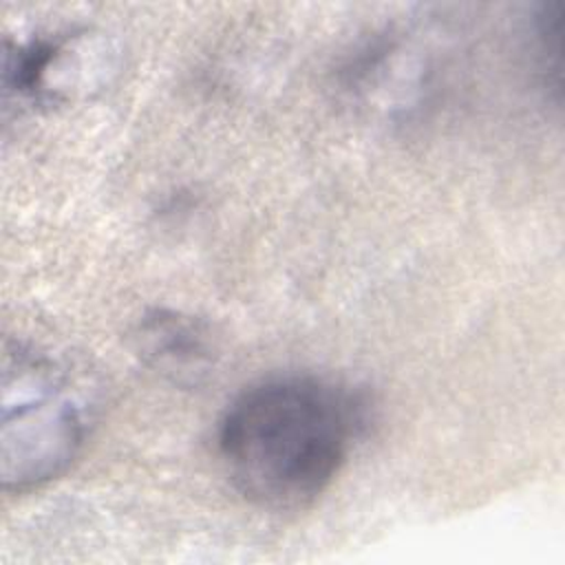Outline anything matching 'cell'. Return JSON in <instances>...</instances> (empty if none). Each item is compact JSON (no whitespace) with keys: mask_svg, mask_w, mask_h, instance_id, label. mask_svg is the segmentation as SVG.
<instances>
[{"mask_svg":"<svg viewBox=\"0 0 565 565\" xmlns=\"http://www.w3.org/2000/svg\"><path fill=\"white\" fill-rule=\"evenodd\" d=\"M364 419L360 395L338 382L274 375L227 404L216 450L245 499L269 510H298L333 483Z\"/></svg>","mask_w":565,"mask_h":565,"instance_id":"obj_1","label":"cell"},{"mask_svg":"<svg viewBox=\"0 0 565 565\" xmlns=\"http://www.w3.org/2000/svg\"><path fill=\"white\" fill-rule=\"evenodd\" d=\"M90 404L68 369L33 347L15 344L2 362L0 477L9 492L33 490L62 475L84 446Z\"/></svg>","mask_w":565,"mask_h":565,"instance_id":"obj_2","label":"cell"},{"mask_svg":"<svg viewBox=\"0 0 565 565\" xmlns=\"http://www.w3.org/2000/svg\"><path fill=\"white\" fill-rule=\"evenodd\" d=\"M86 33H55L26 40L4 53V95L18 104L49 106L71 97L86 79Z\"/></svg>","mask_w":565,"mask_h":565,"instance_id":"obj_3","label":"cell"},{"mask_svg":"<svg viewBox=\"0 0 565 565\" xmlns=\"http://www.w3.org/2000/svg\"><path fill=\"white\" fill-rule=\"evenodd\" d=\"M141 340L143 351L157 364L170 369H183L192 364L199 366L205 355L201 331L174 313H157L154 318H148L141 327Z\"/></svg>","mask_w":565,"mask_h":565,"instance_id":"obj_4","label":"cell"}]
</instances>
